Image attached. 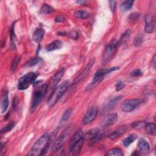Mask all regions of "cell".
Here are the masks:
<instances>
[{
	"mask_svg": "<svg viewBox=\"0 0 156 156\" xmlns=\"http://www.w3.org/2000/svg\"><path fill=\"white\" fill-rule=\"evenodd\" d=\"M85 3V1H78L77 2V3H79V4H84Z\"/></svg>",
	"mask_w": 156,
	"mask_h": 156,
	"instance_id": "obj_42",
	"label": "cell"
},
{
	"mask_svg": "<svg viewBox=\"0 0 156 156\" xmlns=\"http://www.w3.org/2000/svg\"><path fill=\"white\" fill-rule=\"evenodd\" d=\"M64 73H65L64 68H62L54 75V76L51 79V80L50 82L49 86H48V92L49 89H50V88L52 89L53 88H55V87L57 85V84L59 82L61 78L64 76Z\"/></svg>",
	"mask_w": 156,
	"mask_h": 156,
	"instance_id": "obj_14",
	"label": "cell"
},
{
	"mask_svg": "<svg viewBox=\"0 0 156 156\" xmlns=\"http://www.w3.org/2000/svg\"><path fill=\"white\" fill-rule=\"evenodd\" d=\"M106 155H109V156H112V155H115V156H121L123 155L122 151L117 147H115V148H112L111 149H110L107 154H106Z\"/></svg>",
	"mask_w": 156,
	"mask_h": 156,
	"instance_id": "obj_27",
	"label": "cell"
},
{
	"mask_svg": "<svg viewBox=\"0 0 156 156\" xmlns=\"http://www.w3.org/2000/svg\"><path fill=\"white\" fill-rule=\"evenodd\" d=\"M48 92V85L47 84H43L41 85L34 93L31 111L32 113H34L39 104L42 101L43 98H44L45 94Z\"/></svg>",
	"mask_w": 156,
	"mask_h": 156,
	"instance_id": "obj_5",
	"label": "cell"
},
{
	"mask_svg": "<svg viewBox=\"0 0 156 156\" xmlns=\"http://www.w3.org/2000/svg\"><path fill=\"white\" fill-rule=\"evenodd\" d=\"M45 34V31L43 29H37L35 31V32L33 34V40L36 42H40L44 36Z\"/></svg>",
	"mask_w": 156,
	"mask_h": 156,
	"instance_id": "obj_20",
	"label": "cell"
},
{
	"mask_svg": "<svg viewBox=\"0 0 156 156\" xmlns=\"http://www.w3.org/2000/svg\"><path fill=\"white\" fill-rule=\"evenodd\" d=\"M98 112V109L96 107L93 106L91 107L88 111L87 112L86 114L85 115L84 118H83V123L84 124H88L92 123L95 118H96L97 114Z\"/></svg>",
	"mask_w": 156,
	"mask_h": 156,
	"instance_id": "obj_11",
	"label": "cell"
},
{
	"mask_svg": "<svg viewBox=\"0 0 156 156\" xmlns=\"http://www.w3.org/2000/svg\"><path fill=\"white\" fill-rule=\"evenodd\" d=\"M118 44V43L116 40H112L108 44L102 57V61L104 64L109 62L113 59L116 53Z\"/></svg>",
	"mask_w": 156,
	"mask_h": 156,
	"instance_id": "obj_6",
	"label": "cell"
},
{
	"mask_svg": "<svg viewBox=\"0 0 156 156\" xmlns=\"http://www.w3.org/2000/svg\"><path fill=\"white\" fill-rule=\"evenodd\" d=\"M21 61V57L20 56H17L14 59V61L12 62V66H11V70L12 71H15L19 65V63Z\"/></svg>",
	"mask_w": 156,
	"mask_h": 156,
	"instance_id": "obj_34",
	"label": "cell"
},
{
	"mask_svg": "<svg viewBox=\"0 0 156 156\" xmlns=\"http://www.w3.org/2000/svg\"><path fill=\"white\" fill-rule=\"evenodd\" d=\"M124 86L125 84L122 81H118L115 85V89L116 91H120L122 90L124 87Z\"/></svg>",
	"mask_w": 156,
	"mask_h": 156,
	"instance_id": "obj_37",
	"label": "cell"
},
{
	"mask_svg": "<svg viewBox=\"0 0 156 156\" xmlns=\"http://www.w3.org/2000/svg\"><path fill=\"white\" fill-rule=\"evenodd\" d=\"M110 3V9L112 11V12H114L115 8H116V2L115 1H110L109 2Z\"/></svg>",
	"mask_w": 156,
	"mask_h": 156,
	"instance_id": "obj_39",
	"label": "cell"
},
{
	"mask_svg": "<svg viewBox=\"0 0 156 156\" xmlns=\"http://www.w3.org/2000/svg\"><path fill=\"white\" fill-rule=\"evenodd\" d=\"M103 136L101 130L98 128H94L89 130L85 133V137L91 140H98Z\"/></svg>",
	"mask_w": 156,
	"mask_h": 156,
	"instance_id": "obj_13",
	"label": "cell"
},
{
	"mask_svg": "<svg viewBox=\"0 0 156 156\" xmlns=\"http://www.w3.org/2000/svg\"><path fill=\"white\" fill-rule=\"evenodd\" d=\"M143 42V36L138 35L135 37L133 40V44L135 47H140Z\"/></svg>",
	"mask_w": 156,
	"mask_h": 156,
	"instance_id": "obj_35",
	"label": "cell"
},
{
	"mask_svg": "<svg viewBox=\"0 0 156 156\" xmlns=\"http://www.w3.org/2000/svg\"><path fill=\"white\" fill-rule=\"evenodd\" d=\"M130 33H131V31L130 29H127V31H126L121 36L118 43L121 45L126 43L129 40V37L130 35Z\"/></svg>",
	"mask_w": 156,
	"mask_h": 156,
	"instance_id": "obj_23",
	"label": "cell"
},
{
	"mask_svg": "<svg viewBox=\"0 0 156 156\" xmlns=\"http://www.w3.org/2000/svg\"><path fill=\"white\" fill-rule=\"evenodd\" d=\"M118 120L117 113H112L109 115L102 121V125L104 126H110L114 124Z\"/></svg>",
	"mask_w": 156,
	"mask_h": 156,
	"instance_id": "obj_16",
	"label": "cell"
},
{
	"mask_svg": "<svg viewBox=\"0 0 156 156\" xmlns=\"http://www.w3.org/2000/svg\"><path fill=\"white\" fill-rule=\"evenodd\" d=\"M41 61H42V59L40 57H33L26 62V66H27V67H33L34 65H36L39 63H40Z\"/></svg>",
	"mask_w": 156,
	"mask_h": 156,
	"instance_id": "obj_28",
	"label": "cell"
},
{
	"mask_svg": "<svg viewBox=\"0 0 156 156\" xmlns=\"http://www.w3.org/2000/svg\"><path fill=\"white\" fill-rule=\"evenodd\" d=\"M138 147L141 152L144 154H147L150 151V146L149 143L144 139L141 138L138 142Z\"/></svg>",
	"mask_w": 156,
	"mask_h": 156,
	"instance_id": "obj_18",
	"label": "cell"
},
{
	"mask_svg": "<svg viewBox=\"0 0 156 156\" xmlns=\"http://www.w3.org/2000/svg\"><path fill=\"white\" fill-rule=\"evenodd\" d=\"M9 106V99H8V91L4 90L2 93L1 97V112L4 113L6 112Z\"/></svg>",
	"mask_w": 156,
	"mask_h": 156,
	"instance_id": "obj_15",
	"label": "cell"
},
{
	"mask_svg": "<svg viewBox=\"0 0 156 156\" xmlns=\"http://www.w3.org/2000/svg\"><path fill=\"white\" fill-rule=\"evenodd\" d=\"M142 74L143 72L140 69H136L131 72L130 76H132V77H138L142 75Z\"/></svg>",
	"mask_w": 156,
	"mask_h": 156,
	"instance_id": "obj_38",
	"label": "cell"
},
{
	"mask_svg": "<svg viewBox=\"0 0 156 156\" xmlns=\"http://www.w3.org/2000/svg\"><path fill=\"white\" fill-rule=\"evenodd\" d=\"M118 69H119V67H112V68H106V69L99 70L95 74L93 79L92 81L87 86V90H90L94 88L96 85H98L104 79L106 75H107L112 71L117 70Z\"/></svg>",
	"mask_w": 156,
	"mask_h": 156,
	"instance_id": "obj_4",
	"label": "cell"
},
{
	"mask_svg": "<svg viewBox=\"0 0 156 156\" xmlns=\"http://www.w3.org/2000/svg\"><path fill=\"white\" fill-rule=\"evenodd\" d=\"M121 96H116V97H114V98H112L109 101V102L107 103L106 109L107 110L112 109V108H113L118 103V102L121 100Z\"/></svg>",
	"mask_w": 156,
	"mask_h": 156,
	"instance_id": "obj_21",
	"label": "cell"
},
{
	"mask_svg": "<svg viewBox=\"0 0 156 156\" xmlns=\"http://www.w3.org/2000/svg\"><path fill=\"white\" fill-rule=\"evenodd\" d=\"M146 123L144 121H135L131 124V126L134 129H141L144 127Z\"/></svg>",
	"mask_w": 156,
	"mask_h": 156,
	"instance_id": "obj_33",
	"label": "cell"
},
{
	"mask_svg": "<svg viewBox=\"0 0 156 156\" xmlns=\"http://www.w3.org/2000/svg\"><path fill=\"white\" fill-rule=\"evenodd\" d=\"M38 75L36 73H29L23 76L19 82L18 88L20 90L27 89L29 86L32 84L36 79Z\"/></svg>",
	"mask_w": 156,
	"mask_h": 156,
	"instance_id": "obj_7",
	"label": "cell"
},
{
	"mask_svg": "<svg viewBox=\"0 0 156 156\" xmlns=\"http://www.w3.org/2000/svg\"><path fill=\"white\" fill-rule=\"evenodd\" d=\"M138 17H139V14L138 13H133L129 16L128 18V20L130 23H133L138 20Z\"/></svg>",
	"mask_w": 156,
	"mask_h": 156,
	"instance_id": "obj_36",
	"label": "cell"
},
{
	"mask_svg": "<svg viewBox=\"0 0 156 156\" xmlns=\"http://www.w3.org/2000/svg\"><path fill=\"white\" fill-rule=\"evenodd\" d=\"M141 103V100L139 99H131L124 101L121 106V110L126 113H129L134 110Z\"/></svg>",
	"mask_w": 156,
	"mask_h": 156,
	"instance_id": "obj_8",
	"label": "cell"
},
{
	"mask_svg": "<svg viewBox=\"0 0 156 156\" xmlns=\"http://www.w3.org/2000/svg\"><path fill=\"white\" fill-rule=\"evenodd\" d=\"M64 20V18L62 16H59L55 19V21L56 22H61Z\"/></svg>",
	"mask_w": 156,
	"mask_h": 156,
	"instance_id": "obj_40",
	"label": "cell"
},
{
	"mask_svg": "<svg viewBox=\"0 0 156 156\" xmlns=\"http://www.w3.org/2000/svg\"><path fill=\"white\" fill-rule=\"evenodd\" d=\"M18 99H17V97H16V98H14V102H13V104H14V108H16V107H17V104H18Z\"/></svg>",
	"mask_w": 156,
	"mask_h": 156,
	"instance_id": "obj_41",
	"label": "cell"
},
{
	"mask_svg": "<svg viewBox=\"0 0 156 156\" xmlns=\"http://www.w3.org/2000/svg\"><path fill=\"white\" fill-rule=\"evenodd\" d=\"M54 9L51 6H50L47 4H44L40 9V14L43 15V14H51L54 12Z\"/></svg>",
	"mask_w": 156,
	"mask_h": 156,
	"instance_id": "obj_26",
	"label": "cell"
},
{
	"mask_svg": "<svg viewBox=\"0 0 156 156\" xmlns=\"http://www.w3.org/2000/svg\"><path fill=\"white\" fill-rule=\"evenodd\" d=\"M137 135H135V133H132L129 135L127 137L124 138L123 140V143L126 147H128L132 143H133L137 139Z\"/></svg>",
	"mask_w": 156,
	"mask_h": 156,
	"instance_id": "obj_22",
	"label": "cell"
},
{
	"mask_svg": "<svg viewBox=\"0 0 156 156\" xmlns=\"http://www.w3.org/2000/svg\"><path fill=\"white\" fill-rule=\"evenodd\" d=\"M75 17L78 18V19H87L89 16V14L88 12H87L86 11H76L75 14H74Z\"/></svg>",
	"mask_w": 156,
	"mask_h": 156,
	"instance_id": "obj_29",
	"label": "cell"
},
{
	"mask_svg": "<svg viewBox=\"0 0 156 156\" xmlns=\"http://www.w3.org/2000/svg\"><path fill=\"white\" fill-rule=\"evenodd\" d=\"M70 82L68 81H65L62 83L59 86H58L51 93L48 100V106L50 107H53L57 101L62 97L64 93L67 91L70 86Z\"/></svg>",
	"mask_w": 156,
	"mask_h": 156,
	"instance_id": "obj_2",
	"label": "cell"
},
{
	"mask_svg": "<svg viewBox=\"0 0 156 156\" xmlns=\"http://www.w3.org/2000/svg\"><path fill=\"white\" fill-rule=\"evenodd\" d=\"M144 128L146 130V132L152 135V136H155V133H156V130H155V125L154 123H147L146 124Z\"/></svg>",
	"mask_w": 156,
	"mask_h": 156,
	"instance_id": "obj_24",
	"label": "cell"
},
{
	"mask_svg": "<svg viewBox=\"0 0 156 156\" xmlns=\"http://www.w3.org/2000/svg\"><path fill=\"white\" fill-rule=\"evenodd\" d=\"M84 135L81 130L76 132L71 137L69 144V151L73 154L78 153L82 146Z\"/></svg>",
	"mask_w": 156,
	"mask_h": 156,
	"instance_id": "obj_3",
	"label": "cell"
},
{
	"mask_svg": "<svg viewBox=\"0 0 156 156\" xmlns=\"http://www.w3.org/2000/svg\"><path fill=\"white\" fill-rule=\"evenodd\" d=\"M71 112H72V109L71 108H69L63 114L62 119H61V123H65L66 122L70 117L71 115Z\"/></svg>",
	"mask_w": 156,
	"mask_h": 156,
	"instance_id": "obj_31",
	"label": "cell"
},
{
	"mask_svg": "<svg viewBox=\"0 0 156 156\" xmlns=\"http://www.w3.org/2000/svg\"><path fill=\"white\" fill-rule=\"evenodd\" d=\"M95 63V58H92L89 62L88 63V64L87 65V66L85 67V68H84V70H83V71L80 74V75L75 79V84H78L79 82H81V81H82L86 76L88 74V73L90 72V71L91 70V68H92V67L93 66Z\"/></svg>",
	"mask_w": 156,
	"mask_h": 156,
	"instance_id": "obj_12",
	"label": "cell"
},
{
	"mask_svg": "<svg viewBox=\"0 0 156 156\" xmlns=\"http://www.w3.org/2000/svg\"><path fill=\"white\" fill-rule=\"evenodd\" d=\"M127 129V126H121L118 129H117L116 130H115L113 132H112L110 134H109L108 137L111 140H115L116 138H118L121 135H123L126 131Z\"/></svg>",
	"mask_w": 156,
	"mask_h": 156,
	"instance_id": "obj_17",
	"label": "cell"
},
{
	"mask_svg": "<svg viewBox=\"0 0 156 156\" xmlns=\"http://www.w3.org/2000/svg\"><path fill=\"white\" fill-rule=\"evenodd\" d=\"M71 127H67L61 135L60 136L57 138V140H56L53 147V150L54 152H57L58 150H59L62 145L64 144V143H65V141H66V140L67 139L68 137L70 135V133H71Z\"/></svg>",
	"mask_w": 156,
	"mask_h": 156,
	"instance_id": "obj_9",
	"label": "cell"
},
{
	"mask_svg": "<svg viewBox=\"0 0 156 156\" xmlns=\"http://www.w3.org/2000/svg\"><path fill=\"white\" fill-rule=\"evenodd\" d=\"M51 143V137L46 133L35 143L33 147L28 154L30 156L42 155L47 152Z\"/></svg>",
	"mask_w": 156,
	"mask_h": 156,
	"instance_id": "obj_1",
	"label": "cell"
},
{
	"mask_svg": "<svg viewBox=\"0 0 156 156\" xmlns=\"http://www.w3.org/2000/svg\"><path fill=\"white\" fill-rule=\"evenodd\" d=\"M145 26L144 31L146 33H152L155 29V20L154 17L150 14H147L144 17Z\"/></svg>",
	"mask_w": 156,
	"mask_h": 156,
	"instance_id": "obj_10",
	"label": "cell"
},
{
	"mask_svg": "<svg viewBox=\"0 0 156 156\" xmlns=\"http://www.w3.org/2000/svg\"><path fill=\"white\" fill-rule=\"evenodd\" d=\"M62 42L60 40H55L49 45H48L46 47V50L48 52L53 51L54 50H59L62 47Z\"/></svg>",
	"mask_w": 156,
	"mask_h": 156,
	"instance_id": "obj_19",
	"label": "cell"
},
{
	"mask_svg": "<svg viewBox=\"0 0 156 156\" xmlns=\"http://www.w3.org/2000/svg\"><path fill=\"white\" fill-rule=\"evenodd\" d=\"M133 3H134V2L131 1V0H129V1L124 2L121 5V6H120V8H121V11H124V12H126V11H129L132 8Z\"/></svg>",
	"mask_w": 156,
	"mask_h": 156,
	"instance_id": "obj_25",
	"label": "cell"
},
{
	"mask_svg": "<svg viewBox=\"0 0 156 156\" xmlns=\"http://www.w3.org/2000/svg\"><path fill=\"white\" fill-rule=\"evenodd\" d=\"M16 35L14 33V25H13L12 26L11 29V47L12 49L16 48Z\"/></svg>",
	"mask_w": 156,
	"mask_h": 156,
	"instance_id": "obj_30",
	"label": "cell"
},
{
	"mask_svg": "<svg viewBox=\"0 0 156 156\" xmlns=\"http://www.w3.org/2000/svg\"><path fill=\"white\" fill-rule=\"evenodd\" d=\"M16 126V123L14 121H12L11 123H9V124H8L6 126H5L1 130V133H5V132H7L9 131H11Z\"/></svg>",
	"mask_w": 156,
	"mask_h": 156,
	"instance_id": "obj_32",
	"label": "cell"
}]
</instances>
